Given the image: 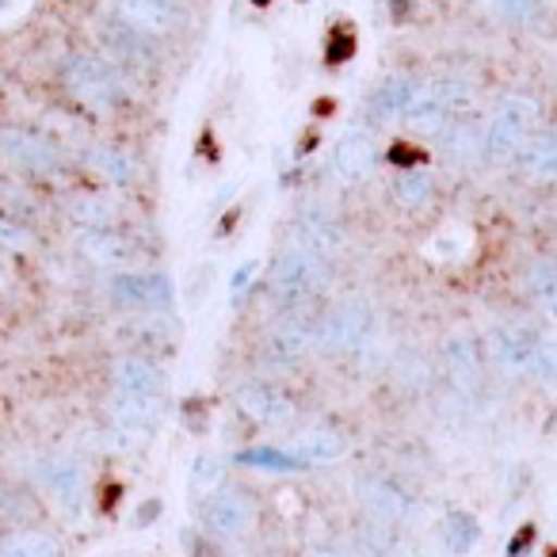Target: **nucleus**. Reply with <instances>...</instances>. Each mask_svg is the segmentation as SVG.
Wrapping results in <instances>:
<instances>
[{
	"label": "nucleus",
	"instance_id": "1",
	"mask_svg": "<svg viewBox=\"0 0 557 557\" xmlns=\"http://www.w3.org/2000/svg\"><path fill=\"white\" fill-rule=\"evenodd\" d=\"M62 88L77 108L92 111V115H115L123 103H131V73L119 70L108 54H92V50H73L62 62Z\"/></svg>",
	"mask_w": 557,
	"mask_h": 557
},
{
	"label": "nucleus",
	"instance_id": "2",
	"mask_svg": "<svg viewBox=\"0 0 557 557\" xmlns=\"http://www.w3.org/2000/svg\"><path fill=\"white\" fill-rule=\"evenodd\" d=\"M539 100L531 92H508L485 123V161L508 164L523 153V146L534 138L539 126Z\"/></svg>",
	"mask_w": 557,
	"mask_h": 557
},
{
	"label": "nucleus",
	"instance_id": "3",
	"mask_svg": "<svg viewBox=\"0 0 557 557\" xmlns=\"http://www.w3.org/2000/svg\"><path fill=\"white\" fill-rule=\"evenodd\" d=\"M325 275H329V263L321 256H313L310 248L287 240L275 252V260H271V298L278 306H287V310H298V306L310 302L325 287Z\"/></svg>",
	"mask_w": 557,
	"mask_h": 557
},
{
	"label": "nucleus",
	"instance_id": "4",
	"mask_svg": "<svg viewBox=\"0 0 557 557\" xmlns=\"http://www.w3.org/2000/svg\"><path fill=\"white\" fill-rule=\"evenodd\" d=\"M374 336V313L367 302L348 298L336 302L333 310H325L313 321V344L321 356H348V351H363Z\"/></svg>",
	"mask_w": 557,
	"mask_h": 557
},
{
	"label": "nucleus",
	"instance_id": "5",
	"mask_svg": "<svg viewBox=\"0 0 557 557\" xmlns=\"http://www.w3.org/2000/svg\"><path fill=\"white\" fill-rule=\"evenodd\" d=\"M0 161L20 176L42 180L62 169V149L35 126H0Z\"/></svg>",
	"mask_w": 557,
	"mask_h": 557
},
{
	"label": "nucleus",
	"instance_id": "6",
	"mask_svg": "<svg viewBox=\"0 0 557 557\" xmlns=\"http://www.w3.org/2000/svg\"><path fill=\"white\" fill-rule=\"evenodd\" d=\"M100 42H103V54H108L119 70L131 73V77H146V73L161 70V47H157L161 39L123 24V20H115V16L103 20Z\"/></svg>",
	"mask_w": 557,
	"mask_h": 557
},
{
	"label": "nucleus",
	"instance_id": "7",
	"mask_svg": "<svg viewBox=\"0 0 557 557\" xmlns=\"http://www.w3.org/2000/svg\"><path fill=\"white\" fill-rule=\"evenodd\" d=\"M108 295L119 310L164 313L172 306V278L164 271H119L108 283Z\"/></svg>",
	"mask_w": 557,
	"mask_h": 557
},
{
	"label": "nucleus",
	"instance_id": "8",
	"mask_svg": "<svg viewBox=\"0 0 557 557\" xmlns=\"http://www.w3.org/2000/svg\"><path fill=\"white\" fill-rule=\"evenodd\" d=\"M379 164V146H374L371 126H351L341 138L333 141V157H329V172H333L336 184L356 187L363 184L367 176Z\"/></svg>",
	"mask_w": 557,
	"mask_h": 557
},
{
	"label": "nucleus",
	"instance_id": "9",
	"mask_svg": "<svg viewBox=\"0 0 557 557\" xmlns=\"http://www.w3.org/2000/svg\"><path fill=\"white\" fill-rule=\"evenodd\" d=\"M233 405L245 420L260 428H287L298 417V405L287 389H278L275 382H245L233 394Z\"/></svg>",
	"mask_w": 557,
	"mask_h": 557
},
{
	"label": "nucleus",
	"instance_id": "10",
	"mask_svg": "<svg viewBox=\"0 0 557 557\" xmlns=\"http://www.w3.org/2000/svg\"><path fill=\"white\" fill-rule=\"evenodd\" d=\"M485 359L508 379H527L531 374V359L534 348H539V336H531L519 325H493L485 333Z\"/></svg>",
	"mask_w": 557,
	"mask_h": 557
},
{
	"label": "nucleus",
	"instance_id": "11",
	"mask_svg": "<svg viewBox=\"0 0 557 557\" xmlns=\"http://www.w3.org/2000/svg\"><path fill=\"white\" fill-rule=\"evenodd\" d=\"M108 9L115 20L153 35V39H169L187 24V12L172 0H108Z\"/></svg>",
	"mask_w": 557,
	"mask_h": 557
},
{
	"label": "nucleus",
	"instance_id": "12",
	"mask_svg": "<svg viewBox=\"0 0 557 557\" xmlns=\"http://www.w3.org/2000/svg\"><path fill=\"white\" fill-rule=\"evenodd\" d=\"M210 539H245L256 527V508L245 493H210L199 508Z\"/></svg>",
	"mask_w": 557,
	"mask_h": 557
},
{
	"label": "nucleus",
	"instance_id": "13",
	"mask_svg": "<svg viewBox=\"0 0 557 557\" xmlns=\"http://www.w3.org/2000/svg\"><path fill=\"white\" fill-rule=\"evenodd\" d=\"M313 351H318V344H313V321L298 318V313L275 321V325L268 329V336H263V359H268L271 367H298V363H306Z\"/></svg>",
	"mask_w": 557,
	"mask_h": 557
},
{
	"label": "nucleus",
	"instance_id": "14",
	"mask_svg": "<svg viewBox=\"0 0 557 557\" xmlns=\"http://www.w3.org/2000/svg\"><path fill=\"white\" fill-rule=\"evenodd\" d=\"M420 85H424V77H412V73H389L386 81H379L367 96V123H405Z\"/></svg>",
	"mask_w": 557,
	"mask_h": 557
},
{
	"label": "nucleus",
	"instance_id": "15",
	"mask_svg": "<svg viewBox=\"0 0 557 557\" xmlns=\"http://www.w3.org/2000/svg\"><path fill=\"white\" fill-rule=\"evenodd\" d=\"M77 252L81 260H88L92 268H131L138 260V245H134L131 233L115 230V225H96V230H81L77 233Z\"/></svg>",
	"mask_w": 557,
	"mask_h": 557
},
{
	"label": "nucleus",
	"instance_id": "16",
	"mask_svg": "<svg viewBox=\"0 0 557 557\" xmlns=\"http://www.w3.org/2000/svg\"><path fill=\"white\" fill-rule=\"evenodd\" d=\"M290 240L302 248H310L313 256H321L325 263H333V256L341 252L344 245V230L325 207H302L295 214V225H290Z\"/></svg>",
	"mask_w": 557,
	"mask_h": 557
},
{
	"label": "nucleus",
	"instance_id": "17",
	"mask_svg": "<svg viewBox=\"0 0 557 557\" xmlns=\"http://www.w3.org/2000/svg\"><path fill=\"white\" fill-rule=\"evenodd\" d=\"M443 363H447L458 394H473L481 386V371H485V348L470 333H450L443 344Z\"/></svg>",
	"mask_w": 557,
	"mask_h": 557
},
{
	"label": "nucleus",
	"instance_id": "18",
	"mask_svg": "<svg viewBox=\"0 0 557 557\" xmlns=\"http://www.w3.org/2000/svg\"><path fill=\"white\" fill-rule=\"evenodd\" d=\"M111 382H115V389H123V394L164 397L169 371H164L153 356H119L115 363H111Z\"/></svg>",
	"mask_w": 557,
	"mask_h": 557
},
{
	"label": "nucleus",
	"instance_id": "19",
	"mask_svg": "<svg viewBox=\"0 0 557 557\" xmlns=\"http://www.w3.org/2000/svg\"><path fill=\"white\" fill-rule=\"evenodd\" d=\"M85 169L111 187H131L134 180H138V161H134L131 149L119 146V141H92V146L85 149Z\"/></svg>",
	"mask_w": 557,
	"mask_h": 557
},
{
	"label": "nucleus",
	"instance_id": "20",
	"mask_svg": "<svg viewBox=\"0 0 557 557\" xmlns=\"http://www.w3.org/2000/svg\"><path fill=\"white\" fill-rule=\"evenodd\" d=\"M108 420L115 428H131V432H149V428H157V420L164 417V401L161 397H149V394H123V389H115V394L108 397Z\"/></svg>",
	"mask_w": 557,
	"mask_h": 557
},
{
	"label": "nucleus",
	"instance_id": "21",
	"mask_svg": "<svg viewBox=\"0 0 557 557\" xmlns=\"http://www.w3.org/2000/svg\"><path fill=\"white\" fill-rule=\"evenodd\" d=\"M359 500L371 511V519H382V523H394V527L401 519H409L412 511V500L389 478H363L359 481Z\"/></svg>",
	"mask_w": 557,
	"mask_h": 557
},
{
	"label": "nucleus",
	"instance_id": "22",
	"mask_svg": "<svg viewBox=\"0 0 557 557\" xmlns=\"http://www.w3.org/2000/svg\"><path fill=\"white\" fill-rule=\"evenodd\" d=\"M440 153L450 164H473L485 157V131H478V123H470L466 115H455L440 131Z\"/></svg>",
	"mask_w": 557,
	"mask_h": 557
},
{
	"label": "nucleus",
	"instance_id": "23",
	"mask_svg": "<svg viewBox=\"0 0 557 557\" xmlns=\"http://www.w3.org/2000/svg\"><path fill=\"white\" fill-rule=\"evenodd\" d=\"M389 199H394L397 210L405 214H420L435 202V176L417 164V169H401L394 180H389Z\"/></svg>",
	"mask_w": 557,
	"mask_h": 557
},
{
	"label": "nucleus",
	"instance_id": "24",
	"mask_svg": "<svg viewBox=\"0 0 557 557\" xmlns=\"http://www.w3.org/2000/svg\"><path fill=\"white\" fill-rule=\"evenodd\" d=\"M516 161H519V172H523L531 184H554L557 180V131L534 134Z\"/></svg>",
	"mask_w": 557,
	"mask_h": 557
},
{
	"label": "nucleus",
	"instance_id": "25",
	"mask_svg": "<svg viewBox=\"0 0 557 557\" xmlns=\"http://www.w3.org/2000/svg\"><path fill=\"white\" fill-rule=\"evenodd\" d=\"M295 455L302 458V466H325L348 455V440L336 428H313L295 443Z\"/></svg>",
	"mask_w": 557,
	"mask_h": 557
},
{
	"label": "nucleus",
	"instance_id": "26",
	"mask_svg": "<svg viewBox=\"0 0 557 557\" xmlns=\"http://www.w3.org/2000/svg\"><path fill=\"white\" fill-rule=\"evenodd\" d=\"M519 290H523L534 306H554L557 302V263L549 260V256H534V260L519 271Z\"/></svg>",
	"mask_w": 557,
	"mask_h": 557
},
{
	"label": "nucleus",
	"instance_id": "27",
	"mask_svg": "<svg viewBox=\"0 0 557 557\" xmlns=\"http://www.w3.org/2000/svg\"><path fill=\"white\" fill-rule=\"evenodd\" d=\"M65 214L81 230H96V225H115V202L100 191H77L65 202Z\"/></svg>",
	"mask_w": 557,
	"mask_h": 557
},
{
	"label": "nucleus",
	"instance_id": "28",
	"mask_svg": "<svg viewBox=\"0 0 557 557\" xmlns=\"http://www.w3.org/2000/svg\"><path fill=\"white\" fill-rule=\"evenodd\" d=\"M47 481H50V493L58 496L65 511H77L81 500H85V473L77 470L73 462H54L47 470Z\"/></svg>",
	"mask_w": 557,
	"mask_h": 557
},
{
	"label": "nucleus",
	"instance_id": "29",
	"mask_svg": "<svg viewBox=\"0 0 557 557\" xmlns=\"http://www.w3.org/2000/svg\"><path fill=\"white\" fill-rule=\"evenodd\" d=\"M0 557H62V549L42 531H12L0 534Z\"/></svg>",
	"mask_w": 557,
	"mask_h": 557
},
{
	"label": "nucleus",
	"instance_id": "30",
	"mask_svg": "<svg viewBox=\"0 0 557 557\" xmlns=\"http://www.w3.org/2000/svg\"><path fill=\"white\" fill-rule=\"evenodd\" d=\"M443 546L450 549V554H470L473 546H478L481 539V527L478 519L470 516V511H450L447 519H443Z\"/></svg>",
	"mask_w": 557,
	"mask_h": 557
},
{
	"label": "nucleus",
	"instance_id": "31",
	"mask_svg": "<svg viewBox=\"0 0 557 557\" xmlns=\"http://www.w3.org/2000/svg\"><path fill=\"white\" fill-rule=\"evenodd\" d=\"M240 466L248 470H260V473H295L302 470V458L295 450H278V447H252L237 458Z\"/></svg>",
	"mask_w": 557,
	"mask_h": 557
},
{
	"label": "nucleus",
	"instance_id": "32",
	"mask_svg": "<svg viewBox=\"0 0 557 557\" xmlns=\"http://www.w3.org/2000/svg\"><path fill=\"white\" fill-rule=\"evenodd\" d=\"M356 50H359V39H356V32L344 24V20L329 27V35H325V65H329V70H341V65H348L351 58H356Z\"/></svg>",
	"mask_w": 557,
	"mask_h": 557
},
{
	"label": "nucleus",
	"instance_id": "33",
	"mask_svg": "<svg viewBox=\"0 0 557 557\" xmlns=\"http://www.w3.org/2000/svg\"><path fill=\"white\" fill-rule=\"evenodd\" d=\"M488 9H493V16L500 20V24L527 27V24H534V20L542 16L546 0H488Z\"/></svg>",
	"mask_w": 557,
	"mask_h": 557
},
{
	"label": "nucleus",
	"instance_id": "34",
	"mask_svg": "<svg viewBox=\"0 0 557 557\" xmlns=\"http://www.w3.org/2000/svg\"><path fill=\"white\" fill-rule=\"evenodd\" d=\"M0 248H4V252H32L35 248L32 225H27L24 218L4 214V210H0Z\"/></svg>",
	"mask_w": 557,
	"mask_h": 557
},
{
	"label": "nucleus",
	"instance_id": "35",
	"mask_svg": "<svg viewBox=\"0 0 557 557\" xmlns=\"http://www.w3.org/2000/svg\"><path fill=\"white\" fill-rule=\"evenodd\" d=\"M527 379H539V382H557V344L554 341H539L531 359V374Z\"/></svg>",
	"mask_w": 557,
	"mask_h": 557
},
{
	"label": "nucleus",
	"instance_id": "36",
	"mask_svg": "<svg viewBox=\"0 0 557 557\" xmlns=\"http://www.w3.org/2000/svg\"><path fill=\"white\" fill-rule=\"evenodd\" d=\"M218 481H222V458L202 455L199 462H195V473H191L195 493H207V496H210V488H214Z\"/></svg>",
	"mask_w": 557,
	"mask_h": 557
},
{
	"label": "nucleus",
	"instance_id": "37",
	"mask_svg": "<svg viewBox=\"0 0 557 557\" xmlns=\"http://www.w3.org/2000/svg\"><path fill=\"white\" fill-rule=\"evenodd\" d=\"M256 271H260V263H256V260L240 263V268L233 271V278H230V298H233V306H237L240 298L248 295V287H252V278H256Z\"/></svg>",
	"mask_w": 557,
	"mask_h": 557
},
{
	"label": "nucleus",
	"instance_id": "38",
	"mask_svg": "<svg viewBox=\"0 0 557 557\" xmlns=\"http://www.w3.org/2000/svg\"><path fill=\"white\" fill-rule=\"evenodd\" d=\"M207 539H199V534H187V549H191V557H222L214 546H202Z\"/></svg>",
	"mask_w": 557,
	"mask_h": 557
},
{
	"label": "nucleus",
	"instance_id": "39",
	"mask_svg": "<svg viewBox=\"0 0 557 557\" xmlns=\"http://www.w3.org/2000/svg\"><path fill=\"white\" fill-rule=\"evenodd\" d=\"M248 4H252V9H271L275 0H248Z\"/></svg>",
	"mask_w": 557,
	"mask_h": 557
},
{
	"label": "nucleus",
	"instance_id": "40",
	"mask_svg": "<svg viewBox=\"0 0 557 557\" xmlns=\"http://www.w3.org/2000/svg\"><path fill=\"white\" fill-rule=\"evenodd\" d=\"M172 4H180V9H187V0H172Z\"/></svg>",
	"mask_w": 557,
	"mask_h": 557
},
{
	"label": "nucleus",
	"instance_id": "41",
	"mask_svg": "<svg viewBox=\"0 0 557 557\" xmlns=\"http://www.w3.org/2000/svg\"><path fill=\"white\" fill-rule=\"evenodd\" d=\"M9 4H12V0H0V9H9Z\"/></svg>",
	"mask_w": 557,
	"mask_h": 557
},
{
	"label": "nucleus",
	"instance_id": "42",
	"mask_svg": "<svg viewBox=\"0 0 557 557\" xmlns=\"http://www.w3.org/2000/svg\"><path fill=\"white\" fill-rule=\"evenodd\" d=\"M302 4H306V0H302Z\"/></svg>",
	"mask_w": 557,
	"mask_h": 557
}]
</instances>
